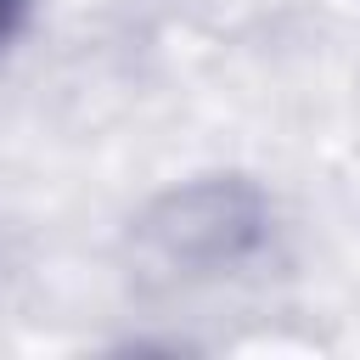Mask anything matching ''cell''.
<instances>
[{
  "instance_id": "1",
  "label": "cell",
  "mask_w": 360,
  "mask_h": 360,
  "mask_svg": "<svg viewBox=\"0 0 360 360\" xmlns=\"http://www.w3.org/2000/svg\"><path fill=\"white\" fill-rule=\"evenodd\" d=\"M129 248L146 287H225L276 253V202L248 174H202L152 197L129 219Z\"/></svg>"
},
{
  "instance_id": "2",
  "label": "cell",
  "mask_w": 360,
  "mask_h": 360,
  "mask_svg": "<svg viewBox=\"0 0 360 360\" xmlns=\"http://www.w3.org/2000/svg\"><path fill=\"white\" fill-rule=\"evenodd\" d=\"M28 6H34V0H0V51H6V45H11V34L22 28Z\"/></svg>"
}]
</instances>
